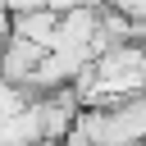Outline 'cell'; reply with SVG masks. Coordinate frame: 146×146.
I'll return each instance as SVG.
<instances>
[{
  "label": "cell",
  "instance_id": "cell-1",
  "mask_svg": "<svg viewBox=\"0 0 146 146\" xmlns=\"http://www.w3.org/2000/svg\"><path fill=\"white\" fill-rule=\"evenodd\" d=\"M46 55H50L46 46L23 41V36H9V46L0 50V78L14 82V87H23V91H32V82H36V73H41Z\"/></svg>",
  "mask_w": 146,
  "mask_h": 146
},
{
  "label": "cell",
  "instance_id": "cell-2",
  "mask_svg": "<svg viewBox=\"0 0 146 146\" xmlns=\"http://www.w3.org/2000/svg\"><path fill=\"white\" fill-rule=\"evenodd\" d=\"M9 18H14V36L55 50V36H59V5H9Z\"/></svg>",
  "mask_w": 146,
  "mask_h": 146
},
{
  "label": "cell",
  "instance_id": "cell-4",
  "mask_svg": "<svg viewBox=\"0 0 146 146\" xmlns=\"http://www.w3.org/2000/svg\"><path fill=\"white\" fill-rule=\"evenodd\" d=\"M9 36H14V18H9V5H0V50L9 46Z\"/></svg>",
  "mask_w": 146,
  "mask_h": 146
},
{
  "label": "cell",
  "instance_id": "cell-3",
  "mask_svg": "<svg viewBox=\"0 0 146 146\" xmlns=\"http://www.w3.org/2000/svg\"><path fill=\"white\" fill-rule=\"evenodd\" d=\"M36 100H32V91H23V87H14V82H5L0 78V123H9V119H18L23 110H32Z\"/></svg>",
  "mask_w": 146,
  "mask_h": 146
}]
</instances>
